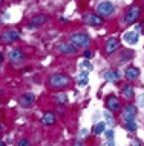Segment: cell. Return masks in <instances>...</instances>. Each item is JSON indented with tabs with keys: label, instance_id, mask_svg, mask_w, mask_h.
Here are the masks:
<instances>
[{
	"label": "cell",
	"instance_id": "cell-18",
	"mask_svg": "<svg viewBox=\"0 0 144 146\" xmlns=\"http://www.w3.org/2000/svg\"><path fill=\"white\" fill-rule=\"evenodd\" d=\"M41 123L46 125V126H51L55 123V115H54L52 112H46L43 117H41Z\"/></svg>",
	"mask_w": 144,
	"mask_h": 146
},
{
	"label": "cell",
	"instance_id": "cell-32",
	"mask_svg": "<svg viewBox=\"0 0 144 146\" xmlns=\"http://www.w3.org/2000/svg\"><path fill=\"white\" fill-rule=\"evenodd\" d=\"M107 146H115V141L114 140H107Z\"/></svg>",
	"mask_w": 144,
	"mask_h": 146
},
{
	"label": "cell",
	"instance_id": "cell-7",
	"mask_svg": "<svg viewBox=\"0 0 144 146\" xmlns=\"http://www.w3.org/2000/svg\"><path fill=\"white\" fill-rule=\"evenodd\" d=\"M121 117L124 121H130V120H135V117H137V106L135 105H126L123 108L121 111Z\"/></svg>",
	"mask_w": 144,
	"mask_h": 146
},
{
	"label": "cell",
	"instance_id": "cell-35",
	"mask_svg": "<svg viewBox=\"0 0 144 146\" xmlns=\"http://www.w3.org/2000/svg\"><path fill=\"white\" fill-rule=\"evenodd\" d=\"M143 25H144V23H143Z\"/></svg>",
	"mask_w": 144,
	"mask_h": 146
},
{
	"label": "cell",
	"instance_id": "cell-12",
	"mask_svg": "<svg viewBox=\"0 0 144 146\" xmlns=\"http://www.w3.org/2000/svg\"><path fill=\"white\" fill-rule=\"evenodd\" d=\"M8 58L12 63H20V62L25 60V54H23L20 49H11L9 54H8Z\"/></svg>",
	"mask_w": 144,
	"mask_h": 146
},
{
	"label": "cell",
	"instance_id": "cell-15",
	"mask_svg": "<svg viewBox=\"0 0 144 146\" xmlns=\"http://www.w3.org/2000/svg\"><path fill=\"white\" fill-rule=\"evenodd\" d=\"M124 76H126L127 80H137V78L139 77V69L135 68V66H127L126 71H124Z\"/></svg>",
	"mask_w": 144,
	"mask_h": 146
},
{
	"label": "cell",
	"instance_id": "cell-20",
	"mask_svg": "<svg viewBox=\"0 0 144 146\" xmlns=\"http://www.w3.org/2000/svg\"><path fill=\"white\" fill-rule=\"evenodd\" d=\"M103 117H104V121L109 125V126H115V120L112 117V112L110 111H104L103 112Z\"/></svg>",
	"mask_w": 144,
	"mask_h": 146
},
{
	"label": "cell",
	"instance_id": "cell-22",
	"mask_svg": "<svg viewBox=\"0 0 144 146\" xmlns=\"http://www.w3.org/2000/svg\"><path fill=\"white\" fill-rule=\"evenodd\" d=\"M124 128H126L129 132H135V131H137V123H135V120L126 121V125H124Z\"/></svg>",
	"mask_w": 144,
	"mask_h": 146
},
{
	"label": "cell",
	"instance_id": "cell-21",
	"mask_svg": "<svg viewBox=\"0 0 144 146\" xmlns=\"http://www.w3.org/2000/svg\"><path fill=\"white\" fill-rule=\"evenodd\" d=\"M55 102L57 103H61V105H64V103H68V96L66 94H63V92H60V94H57L55 97Z\"/></svg>",
	"mask_w": 144,
	"mask_h": 146
},
{
	"label": "cell",
	"instance_id": "cell-3",
	"mask_svg": "<svg viewBox=\"0 0 144 146\" xmlns=\"http://www.w3.org/2000/svg\"><path fill=\"white\" fill-rule=\"evenodd\" d=\"M115 13V6L112 2H109V0H104V2L98 3V6H97V14L100 15V17H110L112 14Z\"/></svg>",
	"mask_w": 144,
	"mask_h": 146
},
{
	"label": "cell",
	"instance_id": "cell-1",
	"mask_svg": "<svg viewBox=\"0 0 144 146\" xmlns=\"http://www.w3.org/2000/svg\"><path fill=\"white\" fill-rule=\"evenodd\" d=\"M69 83H71V78L66 74H51L48 80L49 88H54V89H63L66 86H69Z\"/></svg>",
	"mask_w": 144,
	"mask_h": 146
},
{
	"label": "cell",
	"instance_id": "cell-25",
	"mask_svg": "<svg viewBox=\"0 0 144 146\" xmlns=\"http://www.w3.org/2000/svg\"><path fill=\"white\" fill-rule=\"evenodd\" d=\"M87 85V77H80L78 78V86H84Z\"/></svg>",
	"mask_w": 144,
	"mask_h": 146
},
{
	"label": "cell",
	"instance_id": "cell-14",
	"mask_svg": "<svg viewBox=\"0 0 144 146\" xmlns=\"http://www.w3.org/2000/svg\"><path fill=\"white\" fill-rule=\"evenodd\" d=\"M34 100H36V96H34L32 92H26V94H22V96H20V98H18V103L26 108V106L32 105Z\"/></svg>",
	"mask_w": 144,
	"mask_h": 146
},
{
	"label": "cell",
	"instance_id": "cell-10",
	"mask_svg": "<svg viewBox=\"0 0 144 146\" xmlns=\"http://www.w3.org/2000/svg\"><path fill=\"white\" fill-rule=\"evenodd\" d=\"M103 77L106 82H120L123 76L118 69H110V71H106V72L103 74Z\"/></svg>",
	"mask_w": 144,
	"mask_h": 146
},
{
	"label": "cell",
	"instance_id": "cell-11",
	"mask_svg": "<svg viewBox=\"0 0 144 146\" xmlns=\"http://www.w3.org/2000/svg\"><path fill=\"white\" fill-rule=\"evenodd\" d=\"M123 38H124V42H126L127 45H130V46L137 45L138 40H139L138 34L135 33V31H126V33L123 34Z\"/></svg>",
	"mask_w": 144,
	"mask_h": 146
},
{
	"label": "cell",
	"instance_id": "cell-34",
	"mask_svg": "<svg viewBox=\"0 0 144 146\" xmlns=\"http://www.w3.org/2000/svg\"><path fill=\"white\" fill-rule=\"evenodd\" d=\"M143 9H144V5H143Z\"/></svg>",
	"mask_w": 144,
	"mask_h": 146
},
{
	"label": "cell",
	"instance_id": "cell-6",
	"mask_svg": "<svg viewBox=\"0 0 144 146\" xmlns=\"http://www.w3.org/2000/svg\"><path fill=\"white\" fill-rule=\"evenodd\" d=\"M106 108L110 112H118V111H121V102H120V98L116 96L110 94V96L106 97Z\"/></svg>",
	"mask_w": 144,
	"mask_h": 146
},
{
	"label": "cell",
	"instance_id": "cell-30",
	"mask_svg": "<svg viewBox=\"0 0 144 146\" xmlns=\"http://www.w3.org/2000/svg\"><path fill=\"white\" fill-rule=\"evenodd\" d=\"M138 103H139V106H144V97L141 96L139 97V100H138Z\"/></svg>",
	"mask_w": 144,
	"mask_h": 146
},
{
	"label": "cell",
	"instance_id": "cell-2",
	"mask_svg": "<svg viewBox=\"0 0 144 146\" xmlns=\"http://www.w3.org/2000/svg\"><path fill=\"white\" fill-rule=\"evenodd\" d=\"M72 45H75L78 49H86L91 46V37L84 33H74L71 37H69Z\"/></svg>",
	"mask_w": 144,
	"mask_h": 146
},
{
	"label": "cell",
	"instance_id": "cell-5",
	"mask_svg": "<svg viewBox=\"0 0 144 146\" xmlns=\"http://www.w3.org/2000/svg\"><path fill=\"white\" fill-rule=\"evenodd\" d=\"M55 49L58 51L60 54H64V56H75L78 48L72 43H64V42H60L55 45Z\"/></svg>",
	"mask_w": 144,
	"mask_h": 146
},
{
	"label": "cell",
	"instance_id": "cell-28",
	"mask_svg": "<svg viewBox=\"0 0 144 146\" xmlns=\"http://www.w3.org/2000/svg\"><path fill=\"white\" fill-rule=\"evenodd\" d=\"M81 66H84V68H89V69H94V66H92L89 62H83V63H81Z\"/></svg>",
	"mask_w": 144,
	"mask_h": 146
},
{
	"label": "cell",
	"instance_id": "cell-23",
	"mask_svg": "<svg viewBox=\"0 0 144 146\" xmlns=\"http://www.w3.org/2000/svg\"><path fill=\"white\" fill-rule=\"evenodd\" d=\"M104 135H106V140H114V131L112 129H106Z\"/></svg>",
	"mask_w": 144,
	"mask_h": 146
},
{
	"label": "cell",
	"instance_id": "cell-9",
	"mask_svg": "<svg viewBox=\"0 0 144 146\" xmlns=\"http://www.w3.org/2000/svg\"><path fill=\"white\" fill-rule=\"evenodd\" d=\"M118 46H120V40L116 37H110L109 40L106 42V54L107 56H110V54H114L116 49H118Z\"/></svg>",
	"mask_w": 144,
	"mask_h": 146
},
{
	"label": "cell",
	"instance_id": "cell-26",
	"mask_svg": "<svg viewBox=\"0 0 144 146\" xmlns=\"http://www.w3.org/2000/svg\"><path fill=\"white\" fill-rule=\"evenodd\" d=\"M83 56H84V58H91L92 56H94V52H92L91 49H86V51H84V54H83Z\"/></svg>",
	"mask_w": 144,
	"mask_h": 146
},
{
	"label": "cell",
	"instance_id": "cell-29",
	"mask_svg": "<svg viewBox=\"0 0 144 146\" xmlns=\"http://www.w3.org/2000/svg\"><path fill=\"white\" fill-rule=\"evenodd\" d=\"M80 135L83 137V139H84V137H87V129H81V131H80Z\"/></svg>",
	"mask_w": 144,
	"mask_h": 146
},
{
	"label": "cell",
	"instance_id": "cell-31",
	"mask_svg": "<svg viewBox=\"0 0 144 146\" xmlns=\"http://www.w3.org/2000/svg\"><path fill=\"white\" fill-rule=\"evenodd\" d=\"M80 77H87V71H81V72H80Z\"/></svg>",
	"mask_w": 144,
	"mask_h": 146
},
{
	"label": "cell",
	"instance_id": "cell-13",
	"mask_svg": "<svg viewBox=\"0 0 144 146\" xmlns=\"http://www.w3.org/2000/svg\"><path fill=\"white\" fill-rule=\"evenodd\" d=\"M48 15H45V14H37V15H34L32 19L29 20V26H34V28H37V26H41V25H45V22H48Z\"/></svg>",
	"mask_w": 144,
	"mask_h": 146
},
{
	"label": "cell",
	"instance_id": "cell-4",
	"mask_svg": "<svg viewBox=\"0 0 144 146\" xmlns=\"http://www.w3.org/2000/svg\"><path fill=\"white\" fill-rule=\"evenodd\" d=\"M139 15H141V8L133 5L126 11V14H124V22H126L127 25H133V23L138 22Z\"/></svg>",
	"mask_w": 144,
	"mask_h": 146
},
{
	"label": "cell",
	"instance_id": "cell-24",
	"mask_svg": "<svg viewBox=\"0 0 144 146\" xmlns=\"http://www.w3.org/2000/svg\"><path fill=\"white\" fill-rule=\"evenodd\" d=\"M17 146H31V143H29V140H26V139H20Z\"/></svg>",
	"mask_w": 144,
	"mask_h": 146
},
{
	"label": "cell",
	"instance_id": "cell-8",
	"mask_svg": "<svg viewBox=\"0 0 144 146\" xmlns=\"http://www.w3.org/2000/svg\"><path fill=\"white\" fill-rule=\"evenodd\" d=\"M18 38H20V33L15 29H8V31H3L2 33V42H5V43L17 42Z\"/></svg>",
	"mask_w": 144,
	"mask_h": 146
},
{
	"label": "cell",
	"instance_id": "cell-16",
	"mask_svg": "<svg viewBox=\"0 0 144 146\" xmlns=\"http://www.w3.org/2000/svg\"><path fill=\"white\" fill-rule=\"evenodd\" d=\"M84 20H86L89 25H94V26H101L103 25V17H100L98 14H87L86 17H84Z\"/></svg>",
	"mask_w": 144,
	"mask_h": 146
},
{
	"label": "cell",
	"instance_id": "cell-33",
	"mask_svg": "<svg viewBox=\"0 0 144 146\" xmlns=\"http://www.w3.org/2000/svg\"><path fill=\"white\" fill-rule=\"evenodd\" d=\"M74 146H83V145H81V141H75V145H74Z\"/></svg>",
	"mask_w": 144,
	"mask_h": 146
},
{
	"label": "cell",
	"instance_id": "cell-27",
	"mask_svg": "<svg viewBox=\"0 0 144 146\" xmlns=\"http://www.w3.org/2000/svg\"><path fill=\"white\" fill-rule=\"evenodd\" d=\"M130 146H143V143L139 140H132L130 141Z\"/></svg>",
	"mask_w": 144,
	"mask_h": 146
},
{
	"label": "cell",
	"instance_id": "cell-19",
	"mask_svg": "<svg viewBox=\"0 0 144 146\" xmlns=\"http://www.w3.org/2000/svg\"><path fill=\"white\" fill-rule=\"evenodd\" d=\"M106 121H98L95 126H94V134L95 135H100V134H103L104 131H106Z\"/></svg>",
	"mask_w": 144,
	"mask_h": 146
},
{
	"label": "cell",
	"instance_id": "cell-17",
	"mask_svg": "<svg viewBox=\"0 0 144 146\" xmlns=\"http://www.w3.org/2000/svg\"><path fill=\"white\" fill-rule=\"evenodd\" d=\"M121 94H123V97L124 98H133L135 96V91H133V86H132L130 83H126V85H123V88H121Z\"/></svg>",
	"mask_w": 144,
	"mask_h": 146
}]
</instances>
